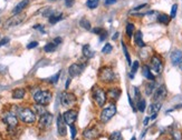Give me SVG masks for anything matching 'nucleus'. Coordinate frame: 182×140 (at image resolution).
Masks as SVG:
<instances>
[{
	"mask_svg": "<svg viewBox=\"0 0 182 140\" xmlns=\"http://www.w3.org/2000/svg\"><path fill=\"white\" fill-rule=\"evenodd\" d=\"M116 113V105L115 104H110V105L102 109L99 113V121L102 124H107Z\"/></svg>",
	"mask_w": 182,
	"mask_h": 140,
	"instance_id": "423d86ee",
	"label": "nucleus"
},
{
	"mask_svg": "<svg viewBox=\"0 0 182 140\" xmlns=\"http://www.w3.org/2000/svg\"><path fill=\"white\" fill-rule=\"evenodd\" d=\"M179 68H180V70L182 71V60H181V62L179 63Z\"/></svg>",
	"mask_w": 182,
	"mask_h": 140,
	"instance_id": "6e6d98bb",
	"label": "nucleus"
},
{
	"mask_svg": "<svg viewBox=\"0 0 182 140\" xmlns=\"http://www.w3.org/2000/svg\"><path fill=\"white\" fill-rule=\"evenodd\" d=\"M134 43L140 48H144L145 47V42L143 41V36L141 31H136L134 35Z\"/></svg>",
	"mask_w": 182,
	"mask_h": 140,
	"instance_id": "aec40b11",
	"label": "nucleus"
},
{
	"mask_svg": "<svg viewBox=\"0 0 182 140\" xmlns=\"http://www.w3.org/2000/svg\"><path fill=\"white\" fill-rule=\"evenodd\" d=\"M62 19H63V13H53V15L48 18V21L52 23V25H54V23L58 22V21Z\"/></svg>",
	"mask_w": 182,
	"mask_h": 140,
	"instance_id": "bb28decb",
	"label": "nucleus"
},
{
	"mask_svg": "<svg viewBox=\"0 0 182 140\" xmlns=\"http://www.w3.org/2000/svg\"><path fill=\"white\" fill-rule=\"evenodd\" d=\"M171 136H172L173 140H182V133L179 130H173L171 132Z\"/></svg>",
	"mask_w": 182,
	"mask_h": 140,
	"instance_id": "e433bc0d",
	"label": "nucleus"
},
{
	"mask_svg": "<svg viewBox=\"0 0 182 140\" xmlns=\"http://www.w3.org/2000/svg\"><path fill=\"white\" fill-rule=\"evenodd\" d=\"M99 135H101V131H99V128H97L96 126L85 129L83 131V137L86 140H94V139H96Z\"/></svg>",
	"mask_w": 182,
	"mask_h": 140,
	"instance_id": "4468645a",
	"label": "nucleus"
},
{
	"mask_svg": "<svg viewBox=\"0 0 182 140\" xmlns=\"http://www.w3.org/2000/svg\"><path fill=\"white\" fill-rule=\"evenodd\" d=\"M74 4H75V0H65V4H66V7L68 8L73 7Z\"/></svg>",
	"mask_w": 182,
	"mask_h": 140,
	"instance_id": "c03bdc74",
	"label": "nucleus"
},
{
	"mask_svg": "<svg viewBox=\"0 0 182 140\" xmlns=\"http://www.w3.org/2000/svg\"><path fill=\"white\" fill-rule=\"evenodd\" d=\"M83 54L84 57H86V59H91L95 56V51L92 50L89 45H85V46L83 47Z\"/></svg>",
	"mask_w": 182,
	"mask_h": 140,
	"instance_id": "412c9836",
	"label": "nucleus"
},
{
	"mask_svg": "<svg viewBox=\"0 0 182 140\" xmlns=\"http://www.w3.org/2000/svg\"><path fill=\"white\" fill-rule=\"evenodd\" d=\"M53 115L50 112H46L45 115L39 118V121H38V127L39 129L41 130H46L48 129L50 126H52V122H53Z\"/></svg>",
	"mask_w": 182,
	"mask_h": 140,
	"instance_id": "9d476101",
	"label": "nucleus"
},
{
	"mask_svg": "<svg viewBox=\"0 0 182 140\" xmlns=\"http://www.w3.org/2000/svg\"><path fill=\"white\" fill-rule=\"evenodd\" d=\"M107 91L102 87L95 86L93 89V99L96 102V105L99 106V108H103L105 104L107 102Z\"/></svg>",
	"mask_w": 182,
	"mask_h": 140,
	"instance_id": "20e7f679",
	"label": "nucleus"
},
{
	"mask_svg": "<svg viewBox=\"0 0 182 140\" xmlns=\"http://www.w3.org/2000/svg\"><path fill=\"white\" fill-rule=\"evenodd\" d=\"M69 129H71V139H74L76 137V135H77V129H76V127L74 126V124H71V126H69Z\"/></svg>",
	"mask_w": 182,
	"mask_h": 140,
	"instance_id": "79ce46f5",
	"label": "nucleus"
},
{
	"mask_svg": "<svg viewBox=\"0 0 182 140\" xmlns=\"http://www.w3.org/2000/svg\"><path fill=\"white\" fill-rule=\"evenodd\" d=\"M0 140H4V138H2V137H1V135H0Z\"/></svg>",
	"mask_w": 182,
	"mask_h": 140,
	"instance_id": "13d9d810",
	"label": "nucleus"
},
{
	"mask_svg": "<svg viewBox=\"0 0 182 140\" xmlns=\"http://www.w3.org/2000/svg\"><path fill=\"white\" fill-rule=\"evenodd\" d=\"M161 106H162L161 102H154V101H153V104H151V106L149 107V113H150V115L158 113L159 111H160V109H161Z\"/></svg>",
	"mask_w": 182,
	"mask_h": 140,
	"instance_id": "5701e85b",
	"label": "nucleus"
},
{
	"mask_svg": "<svg viewBox=\"0 0 182 140\" xmlns=\"http://www.w3.org/2000/svg\"><path fill=\"white\" fill-rule=\"evenodd\" d=\"M29 2H30L29 0H21L19 4H16V6H15V8L12 9V15H17V13L23 12V10H24L25 8L29 4Z\"/></svg>",
	"mask_w": 182,
	"mask_h": 140,
	"instance_id": "f3484780",
	"label": "nucleus"
},
{
	"mask_svg": "<svg viewBox=\"0 0 182 140\" xmlns=\"http://www.w3.org/2000/svg\"><path fill=\"white\" fill-rule=\"evenodd\" d=\"M150 120H151L150 117H145V118H144V120H143V124H144V126L147 127V124H149V121H150Z\"/></svg>",
	"mask_w": 182,
	"mask_h": 140,
	"instance_id": "8fccbe9b",
	"label": "nucleus"
},
{
	"mask_svg": "<svg viewBox=\"0 0 182 140\" xmlns=\"http://www.w3.org/2000/svg\"><path fill=\"white\" fill-rule=\"evenodd\" d=\"M139 67H140L139 61L132 62V65H131V74H130L131 79H133V78H134V74H136V71H138V69H139Z\"/></svg>",
	"mask_w": 182,
	"mask_h": 140,
	"instance_id": "7c9ffc66",
	"label": "nucleus"
},
{
	"mask_svg": "<svg viewBox=\"0 0 182 140\" xmlns=\"http://www.w3.org/2000/svg\"><path fill=\"white\" fill-rule=\"evenodd\" d=\"M77 102V98L73 92H68V91H65V92L62 93L60 96V104L63 107L65 108H71V107H74L75 104Z\"/></svg>",
	"mask_w": 182,
	"mask_h": 140,
	"instance_id": "6e6552de",
	"label": "nucleus"
},
{
	"mask_svg": "<svg viewBox=\"0 0 182 140\" xmlns=\"http://www.w3.org/2000/svg\"><path fill=\"white\" fill-rule=\"evenodd\" d=\"M107 96L114 100H117L121 96V89L117 88V87H112L110 89L107 90Z\"/></svg>",
	"mask_w": 182,
	"mask_h": 140,
	"instance_id": "a211bd4d",
	"label": "nucleus"
},
{
	"mask_svg": "<svg viewBox=\"0 0 182 140\" xmlns=\"http://www.w3.org/2000/svg\"><path fill=\"white\" fill-rule=\"evenodd\" d=\"M170 20H171V17L165 15V13H160V15L158 16V21L160 23H162V25H168V23L170 22Z\"/></svg>",
	"mask_w": 182,
	"mask_h": 140,
	"instance_id": "a878e982",
	"label": "nucleus"
},
{
	"mask_svg": "<svg viewBox=\"0 0 182 140\" xmlns=\"http://www.w3.org/2000/svg\"><path fill=\"white\" fill-rule=\"evenodd\" d=\"M99 81L104 82L106 85H111L116 80V74H115L114 69L112 67H102L99 71Z\"/></svg>",
	"mask_w": 182,
	"mask_h": 140,
	"instance_id": "f257e3e1",
	"label": "nucleus"
},
{
	"mask_svg": "<svg viewBox=\"0 0 182 140\" xmlns=\"http://www.w3.org/2000/svg\"><path fill=\"white\" fill-rule=\"evenodd\" d=\"M119 36H120V34H119V32H115L114 37H113V40H116V39L119 38Z\"/></svg>",
	"mask_w": 182,
	"mask_h": 140,
	"instance_id": "5fc2aeb1",
	"label": "nucleus"
},
{
	"mask_svg": "<svg viewBox=\"0 0 182 140\" xmlns=\"http://www.w3.org/2000/svg\"><path fill=\"white\" fill-rule=\"evenodd\" d=\"M106 31H104L103 34H102V35H99V39H101V40H103V39H105L106 38Z\"/></svg>",
	"mask_w": 182,
	"mask_h": 140,
	"instance_id": "864d4df0",
	"label": "nucleus"
},
{
	"mask_svg": "<svg viewBox=\"0 0 182 140\" xmlns=\"http://www.w3.org/2000/svg\"><path fill=\"white\" fill-rule=\"evenodd\" d=\"M60 74H62V72H60V71H58L56 74H54L53 77L49 78V82H50V83H54V85H55V83H57V82H58V80H59Z\"/></svg>",
	"mask_w": 182,
	"mask_h": 140,
	"instance_id": "4c0bfd02",
	"label": "nucleus"
},
{
	"mask_svg": "<svg viewBox=\"0 0 182 140\" xmlns=\"http://www.w3.org/2000/svg\"><path fill=\"white\" fill-rule=\"evenodd\" d=\"M17 116L19 118V120L27 124H32L36 121V115L35 111L32 110L30 108L27 107H19L17 110Z\"/></svg>",
	"mask_w": 182,
	"mask_h": 140,
	"instance_id": "f03ea898",
	"label": "nucleus"
},
{
	"mask_svg": "<svg viewBox=\"0 0 182 140\" xmlns=\"http://www.w3.org/2000/svg\"><path fill=\"white\" fill-rule=\"evenodd\" d=\"M38 46V42L37 41H32V42H29L27 46V49H32V48H36Z\"/></svg>",
	"mask_w": 182,
	"mask_h": 140,
	"instance_id": "a18cd8bd",
	"label": "nucleus"
},
{
	"mask_svg": "<svg viewBox=\"0 0 182 140\" xmlns=\"http://www.w3.org/2000/svg\"><path fill=\"white\" fill-rule=\"evenodd\" d=\"M131 140H136V138H135V137H132V139Z\"/></svg>",
	"mask_w": 182,
	"mask_h": 140,
	"instance_id": "4d7b16f0",
	"label": "nucleus"
},
{
	"mask_svg": "<svg viewBox=\"0 0 182 140\" xmlns=\"http://www.w3.org/2000/svg\"><path fill=\"white\" fill-rule=\"evenodd\" d=\"M92 31H93V32H94L95 35H99H99H102V34H103V32H104L105 30H104V29H103L102 27H96V28H94V29H93Z\"/></svg>",
	"mask_w": 182,
	"mask_h": 140,
	"instance_id": "37998d69",
	"label": "nucleus"
},
{
	"mask_svg": "<svg viewBox=\"0 0 182 140\" xmlns=\"http://www.w3.org/2000/svg\"><path fill=\"white\" fill-rule=\"evenodd\" d=\"M142 74H143V77L147 78V80H150V81H154L155 76L153 74L151 68L147 66V65H144V66L142 67Z\"/></svg>",
	"mask_w": 182,
	"mask_h": 140,
	"instance_id": "dca6fc26",
	"label": "nucleus"
},
{
	"mask_svg": "<svg viewBox=\"0 0 182 140\" xmlns=\"http://www.w3.org/2000/svg\"><path fill=\"white\" fill-rule=\"evenodd\" d=\"M154 90H155L154 81H150L145 85V90H144V91H145V95H147V96H151L152 93L154 92Z\"/></svg>",
	"mask_w": 182,
	"mask_h": 140,
	"instance_id": "393cba45",
	"label": "nucleus"
},
{
	"mask_svg": "<svg viewBox=\"0 0 182 140\" xmlns=\"http://www.w3.org/2000/svg\"><path fill=\"white\" fill-rule=\"evenodd\" d=\"M168 95V90H166L165 86H160L159 88L154 90L153 93V101L154 102H161L162 100H164Z\"/></svg>",
	"mask_w": 182,
	"mask_h": 140,
	"instance_id": "ddd939ff",
	"label": "nucleus"
},
{
	"mask_svg": "<svg viewBox=\"0 0 182 140\" xmlns=\"http://www.w3.org/2000/svg\"><path fill=\"white\" fill-rule=\"evenodd\" d=\"M122 49H123V52H124V56H125V58H126V61H127V65L131 66L132 65V61H131V57H130V54H129V50H127L126 46L122 42Z\"/></svg>",
	"mask_w": 182,
	"mask_h": 140,
	"instance_id": "473e14b6",
	"label": "nucleus"
},
{
	"mask_svg": "<svg viewBox=\"0 0 182 140\" xmlns=\"http://www.w3.org/2000/svg\"><path fill=\"white\" fill-rule=\"evenodd\" d=\"M182 60V51L181 50H174L172 54H171V61L174 66L179 65Z\"/></svg>",
	"mask_w": 182,
	"mask_h": 140,
	"instance_id": "6ab92c4d",
	"label": "nucleus"
},
{
	"mask_svg": "<svg viewBox=\"0 0 182 140\" xmlns=\"http://www.w3.org/2000/svg\"><path fill=\"white\" fill-rule=\"evenodd\" d=\"M53 13H54V11H53L52 8H49V7L45 8V9H44V11L41 12V15H43L44 17H47V18H49V17H50Z\"/></svg>",
	"mask_w": 182,
	"mask_h": 140,
	"instance_id": "58836bf2",
	"label": "nucleus"
},
{
	"mask_svg": "<svg viewBox=\"0 0 182 140\" xmlns=\"http://www.w3.org/2000/svg\"><path fill=\"white\" fill-rule=\"evenodd\" d=\"M79 26L83 28V29H86V30H91L92 29V25L89 22V20L86 19V18H82L80 21H79Z\"/></svg>",
	"mask_w": 182,
	"mask_h": 140,
	"instance_id": "c85d7f7f",
	"label": "nucleus"
},
{
	"mask_svg": "<svg viewBox=\"0 0 182 140\" xmlns=\"http://www.w3.org/2000/svg\"><path fill=\"white\" fill-rule=\"evenodd\" d=\"M136 107H138V110H139L140 112H144V111H145V109H147V101H145V99L141 98V99L138 101Z\"/></svg>",
	"mask_w": 182,
	"mask_h": 140,
	"instance_id": "c756f323",
	"label": "nucleus"
},
{
	"mask_svg": "<svg viewBox=\"0 0 182 140\" xmlns=\"http://www.w3.org/2000/svg\"><path fill=\"white\" fill-rule=\"evenodd\" d=\"M63 118L65 124H67V126H71L77 120V111L74 110V109H68L67 111H65L63 113Z\"/></svg>",
	"mask_w": 182,
	"mask_h": 140,
	"instance_id": "f8f14e48",
	"label": "nucleus"
},
{
	"mask_svg": "<svg viewBox=\"0 0 182 140\" xmlns=\"http://www.w3.org/2000/svg\"><path fill=\"white\" fill-rule=\"evenodd\" d=\"M34 111H35V113L37 116H39V117H41L43 115H45V113L47 112L46 109H45V107H44L43 105H38V104L34 105Z\"/></svg>",
	"mask_w": 182,
	"mask_h": 140,
	"instance_id": "b1692460",
	"label": "nucleus"
},
{
	"mask_svg": "<svg viewBox=\"0 0 182 140\" xmlns=\"http://www.w3.org/2000/svg\"><path fill=\"white\" fill-rule=\"evenodd\" d=\"M1 119H2V121H4L5 124H7L9 132L14 131L17 128V126H18V119L19 118L17 116V113L11 111V110H8V111L2 113Z\"/></svg>",
	"mask_w": 182,
	"mask_h": 140,
	"instance_id": "7ed1b4c3",
	"label": "nucleus"
},
{
	"mask_svg": "<svg viewBox=\"0 0 182 140\" xmlns=\"http://www.w3.org/2000/svg\"><path fill=\"white\" fill-rule=\"evenodd\" d=\"M67 124H65L63 118V115H58L57 117V131H58V135L60 137H65L66 133H67Z\"/></svg>",
	"mask_w": 182,
	"mask_h": 140,
	"instance_id": "2eb2a0df",
	"label": "nucleus"
},
{
	"mask_svg": "<svg viewBox=\"0 0 182 140\" xmlns=\"http://www.w3.org/2000/svg\"><path fill=\"white\" fill-rule=\"evenodd\" d=\"M56 48H57V45L55 42H49L44 47V51L45 52H54L56 50Z\"/></svg>",
	"mask_w": 182,
	"mask_h": 140,
	"instance_id": "2f4dec72",
	"label": "nucleus"
},
{
	"mask_svg": "<svg viewBox=\"0 0 182 140\" xmlns=\"http://www.w3.org/2000/svg\"><path fill=\"white\" fill-rule=\"evenodd\" d=\"M177 11H178V4H174L173 6H172V8H171V19H173V18H175V16H177Z\"/></svg>",
	"mask_w": 182,
	"mask_h": 140,
	"instance_id": "a19ab883",
	"label": "nucleus"
},
{
	"mask_svg": "<svg viewBox=\"0 0 182 140\" xmlns=\"http://www.w3.org/2000/svg\"><path fill=\"white\" fill-rule=\"evenodd\" d=\"M7 42H9V39L8 38H4L1 41H0V47L1 46H4V45H6Z\"/></svg>",
	"mask_w": 182,
	"mask_h": 140,
	"instance_id": "09e8293b",
	"label": "nucleus"
},
{
	"mask_svg": "<svg viewBox=\"0 0 182 140\" xmlns=\"http://www.w3.org/2000/svg\"><path fill=\"white\" fill-rule=\"evenodd\" d=\"M110 140H123L122 133L120 131H113L110 135Z\"/></svg>",
	"mask_w": 182,
	"mask_h": 140,
	"instance_id": "f704fd0d",
	"label": "nucleus"
},
{
	"mask_svg": "<svg viewBox=\"0 0 182 140\" xmlns=\"http://www.w3.org/2000/svg\"><path fill=\"white\" fill-rule=\"evenodd\" d=\"M147 4H140V6H138V7H135L132 11H130V15H133V13H135V12H138V11H141L143 8H147Z\"/></svg>",
	"mask_w": 182,
	"mask_h": 140,
	"instance_id": "ea45409f",
	"label": "nucleus"
},
{
	"mask_svg": "<svg viewBox=\"0 0 182 140\" xmlns=\"http://www.w3.org/2000/svg\"><path fill=\"white\" fill-rule=\"evenodd\" d=\"M52 1H56V0H52Z\"/></svg>",
	"mask_w": 182,
	"mask_h": 140,
	"instance_id": "bf43d9fd",
	"label": "nucleus"
},
{
	"mask_svg": "<svg viewBox=\"0 0 182 140\" xmlns=\"http://www.w3.org/2000/svg\"><path fill=\"white\" fill-rule=\"evenodd\" d=\"M26 95V90L24 88H17L12 91V98L14 99H24Z\"/></svg>",
	"mask_w": 182,
	"mask_h": 140,
	"instance_id": "4be33fe9",
	"label": "nucleus"
},
{
	"mask_svg": "<svg viewBox=\"0 0 182 140\" xmlns=\"http://www.w3.org/2000/svg\"><path fill=\"white\" fill-rule=\"evenodd\" d=\"M69 85H71V78H68L67 81H66V83H65V89H68Z\"/></svg>",
	"mask_w": 182,
	"mask_h": 140,
	"instance_id": "603ef678",
	"label": "nucleus"
},
{
	"mask_svg": "<svg viewBox=\"0 0 182 140\" xmlns=\"http://www.w3.org/2000/svg\"><path fill=\"white\" fill-rule=\"evenodd\" d=\"M134 29H135L134 23L129 22L126 25V27H125V31H126V36L129 37V38H132V37H133V35H134Z\"/></svg>",
	"mask_w": 182,
	"mask_h": 140,
	"instance_id": "cd10ccee",
	"label": "nucleus"
},
{
	"mask_svg": "<svg viewBox=\"0 0 182 140\" xmlns=\"http://www.w3.org/2000/svg\"><path fill=\"white\" fill-rule=\"evenodd\" d=\"M112 50H113V46H112L111 43H105V45H104V47L102 48V52H103L104 54H111Z\"/></svg>",
	"mask_w": 182,
	"mask_h": 140,
	"instance_id": "c9c22d12",
	"label": "nucleus"
},
{
	"mask_svg": "<svg viewBox=\"0 0 182 140\" xmlns=\"http://www.w3.org/2000/svg\"><path fill=\"white\" fill-rule=\"evenodd\" d=\"M150 68L152 70V72H154L155 74H160L163 70V63L162 60L159 56H153L150 60Z\"/></svg>",
	"mask_w": 182,
	"mask_h": 140,
	"instance_id": "1a4fd4ad",
	"label": "nucleus"
},
{
	"mask_svg": "<svg viewBox=\"0 0 182 140\" xmlns=\"http://www.w3.org/2000/svg\"><path fill=\"white\" fill-rule=\"evenodd\" d=\"M116 1L117 0H105L104 4H105V6H111V4H114Z\"/></svg>",
	"mask_w": 182,
	"mask_h": 140,
	"instance_id": "de8ad7c7",
	"label": "nucleus"
},
{
	"mask_svg": "<svg viewBox=\"0 0 182 140\" xmlns=\"http://www.w3.org/2000/svg\"><path fill=\"white\" fill-rule=\"evenodd\" d=\"M53 99V93L49 90H38L34 93V101L38 105L47 106Z\"/></svg>",
	"mask_w": 182,
	"mask_h": 140,
	"instance_id": "39448f33",
	"label": "nucleus"
},
{
	"mask_svg": "<svg viewBox=\"0 0 182 140\" xmlns=\"http://www.w3.org/2000/svg\"><path fill=\"white\" fill-rule=\"evenodd\" d=\"M85 63H73L69 66L68 68V74H69V77L71 78H75L78 77L79 74H82L85 69Z\"/></svg>",
	"mask_w": 182,
	"mask_h": 140,
	"instance_id": "9b49d317",
	"label": "nucleus"
},
{
	"mask_svg": "<svg viewBox=\"0 0 182 140\" xmlns=\"http://www.w3.org/2000/svg\"><path fill=\"white\" fill-rule=\"evenodd\" d=\"M99 4V0H87L86 1V6L87 8L89 9H95Z\"/></svg>",
	"mask_w": 182,
	"mask_h": 140,
	"instance_id": "72a5a7b5",
	"label": "nucleus"
},
{
	"mask_svg": "<svg viewBox=\"0 0 182 140\" xmlns=\"http://www.w3.org/2000/svg\"><path fill=\"white\" fill-rule=\"evenodd\" d=\"M62 41H63V40H62V38H55V39H54V42H55L56 45H59V43H62Z\"/></svg>",
	"mask_w": 182,
	"mask_h": 140,
	"instance_id": "3c124183",
	"label": "nucleus"
},
{
	"mask_svg": "<svg viewBox=\"0 0 182 140\" xmlns=\"http://www.w3.org/2000/svg\"><path fill=\"white\" fill-rule=\"evenodd\" d=\"M34 29H36V30H40L43 34H45V30H44V26H41V25H36V26H34Z\"/></svg>",
	"mask_w": 182,
	"mask_h": 140,
	"instance_id": "49530a36",
	"label": "nucleus"
},
{
	"mask_svg": "<svg viewBox=\"0 0 182 140\" xmlns=\"http://www.w3.org/2000/svg\"><path fill=\"white\" fill-rule=\"evenodd\" d=\"M25 19H26V15L23 13V12L14 15L4 23V28L5 29H9V28L11 27H17V26H19V25H21V23L24 22Z\"/></svg>",
	"mask_w": 182,
	"mask_h": 140,
	"instance_id": "0eeeda50",
	"label": "nucleus"
}]
</instances>
